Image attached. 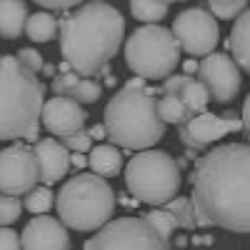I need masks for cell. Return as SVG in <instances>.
Masks as SVG:
<instances>
[{
	"label": "cell",
	"instance_id": "cell-1",
	"mask_svg": "<svg viewBox=\"0 0 250 250\" xmlns=\"http://www.w3.org/2000/svg\"><path fill=\"white\" fill-rule=\"evenodd\" d=\"M190 180L198 228L250 233V143L215 145L198 158Z\"/></svg>",
	"mask_w": 250,
	"mask_h": 250
},
{
	"label": "cell",
	"instance_id": "cell-2",
	"mask_svg": "<svg viewBox=\"0 0 250 250\" xmlns=\"http://www.w3.org/2000/svg\"><path fill=\"white\" fill-rule=\"evenodd\" d=\"M58 38L70 70L93 80L108 73V62L125 45V18L105 0H90L60 20Z\"/></svg>",
	"mask_w": 250,
	"mask_h": 250
},
{
	"label": "cell",
	"instance_id": "cell-3",
	"mask_svg": "<svg viewBox=\"0 0 250 250\" xmlns=\"http://www.w3.org/2000/svg\"><path fill=\"white\" fill-rule=\"evenodd\" d=\"M160 88H150L143 78L125 83L105 105L103 125L113 145L125 150H153L165 135V123L158 115Z\"/></svg>",
	"mask_w": 250,
	"mask_h": 250
},
{
	"label": "cell",
	"instance_id": "cell-4",
	"mask_svg": "<svg viewBox=\"0 0 250 250\" xmlns=\"http://www.w3.org/2000/svg\"><path fill=\"white\" fill-rule=\"evenodd\" d=\"M45 88L15 55H0V140L38 138Z\"/></svg>",
	"mask_w": 250,
	"mask_h": 250
},
{
	"label": "cell",
	"instance_id": "cell-5",
	"mask_svg": "<svg viewBox=\"0 0 250 250\" xmlns=\"http://www.w3.org/2000/svg\"><path fill=\"white\" fill-rule=\"evenodd\" d=\"M115 190L105 178L95 173H80L62 183L55 195L58 220L78 233H98L115 213Z\"/></svg>",
	"mask_w": 250,
	"mask_h": 250
},
{
	"label": "cell",
	"instance_id": "cell-6",
	"mask_svg": "<svg viewBox=\"0 0 250 250\" xmlns=\"http://www.w3.org/2000/svg\"><path fill=\"white\" fill-rule=\"evenodd\" d=\"M125 188L138 203L168 205L180 190L178 160L165 150H143L125 165Z\"/></svg>",
	"mask_w": 250,
	"mask_h": 250
},
{
	"label": "cell",
	"instance_id": "cell-7",
	"mask_svg": "<svg viewBox=\"0 0 250 250\" xmlns=\"http://www.w3.org/2000/svg\"><path fill=\"white\" fill-rule=\"evenodd\" d=\"M125 65L143 80H165L180 65V45L173 30L163 25H140L123 45Z\"/></svg>",
	"mask_w": 250,
	"mask_h": 250
},
{
	"label": "cell",
	"instance_id": "cell-8",
	"mask_svg": "<svg viewBox=\"0 0 250 250\" xmlns=\"http://www.w3.org/2000/svg\"><path fill=\"white\" fill-rule=\"evenodd\" d=\"M83 250H170L143 218H118L85 240Z\"/></svg>",
	"mask_w": 250,
	"mask_h": 250
},
{
	"label": "cell",
	"instance_id": "cell-9",
	"mask_svg": "<svg viewBox=\"0 0 250 250\" xmlns=\"http://www.w3.org/2000/svg\"><path fill=\"white\" fill-rule=\"evenodd\" d=\"M170 30L178 40L180 50H185L190 58H205L215 53V45L220 40V25L215 15L203 5H193L178 13Z\"/></svg>",
	"mask_w": 250,
	"mask_h": 250
},
{
	"label": "cell",
	"instance_id": "cell-10",
	"mask_svg": "<svg viewBox=\"0 0 250 250\" xmlns=\"http://www.w3.org/2000/svg\"><path fill=\"white\" fill-rule=\"evenodd\" d=\"M38 160L30 145L13 143L0 150V195H28L38 188Z\"/></svg>",
	"mask_w": 250,
	"mask_h": 250
},
{
	"label": "cell",
	"instance_id": "cell-11",
	"mask_svg": "<svg viewBox=\"0 0 250 250\" xmlns=\"http://www.w3.org/2000/svg\"><path fill=\"white\" fill-rule=\"evenodd\" d=\"M198 80L205 85L215 103H230L243 85V75L233 55L210 53L198 62Z\"/></svg>",
	"mask_w": 250,
	"mask_h": 250
},
{
	"label": "cell",
	"instance_id": "cell-12",
	"mask_svg": "<svg viewBox=\"0 0 250 250\" xmlns=\"http://www.w3.org/2000/svg\"><path fill=\"white\" fill-rule=\"evenodd\" d=\"M243 130V120L230 118V115H215V113H203L193 115L185 125H180V140L188 150H205L220 138Z\"/></svg>",
	"mask_w": 250,
	"mask_h": 250
},
{
	"label": "cell",
	"instance_id": "cell-13",
	"mask_svg": "<svg viewBox=\"0 0 250 250\" xmlns=\"http://www.w3.org/2000/svg\"><path fill=\"white\" fill-rule=\"evenodd\" d=\"M43 120L45 130L55 138H68V135H75L80 130H85V123H88V113L85 108L75 103L73 98H65V95H55L50 100H45L43 105Z\"/></svg>",
	"mask_w": 250,
	"mask_h": 250
},
{
	"label": "cell",
	"instance_id": "cell-14",
	"mask_svg": "<svg viewBox=\"0 0 250 250\" xmlns=\"http://www.w3.org/2000/svg\"><path fill=\"white\" fill-rule=\"evenodd\" d=\"M23 250H70V233L58 218L35 215L20 235Z\"/></svg>",
	"mask_w": 250,
	"mask_h": 250
},
{
	"label": "cell",
	"instance_id": "cell-15",
	"mask_svg": "<svg viewBox=\"0 0 250 250\" xmlns=\"http://www.w3.org/2000/svg\"><path fill=\"white\" fill-rule=\"evenodd\" d=\"M35 160H38V173L43 185H55L70 173V150L55 138H43L35 143Z\"/></svg>",
	"mask_w": 250,
	"mask_h": 250
},
{
	"label": "cell",
	"instance_id": "cell-16",
	"mask_svg": "<svg viewBox=\"0 0 250 250\" xmlns=\"http://www.w3.org/2000/svg\"><path fill=\"white\" fill-rule=\"evenodd\" d=\"M28 5L25 0H0V38L15 40L25 33L28 25Z\"/></svg>",
	"mask_w": 250,
	"mask_h": 250
},
{
	"label": "cell",
	"instance_id": "cell-17",
	"mask_svg": "<svg viewBox=\"0 0 250 250\" xmlns=\"http://www.w3.org/2000/svg\"><path fill=\"white\" fill-rule=\"evenodd\" d=\"M88 165L100 178H115L123 170V153L113 143H98L88 153Z\"/></svg>",
	"mask_w": 250,
	"mask_h": 250
},
{
	"label": "cell",
	"instance_id": "cell-18",
	"mask_svg": "<svg viewBox=\"0 0 250 250\" xmlns=\"http://www.w3.org/2000/svg\"><path fill=\"white\" fill-rule=\"evenodd\" d=\"M228 48H230L238 68L250 73V8L235 20L230 35H228Z\"/></svg>",
	"mask_w": 250,
	"mask_h": 250
},
{
	"label": "cell",
	"instance_id": "cell-19",
	"mask_svg": "<svg viewBox=\"0 0 250 250\" xmlns=\"http://www.w3.org/2000/svg\"><path fill=\"white\" fill-rule=\"evenodd\" d=\"M25 33L33 43H50V40L58 35V20L53 18V13L48 10H40V13H33L28 18V25H25Z\"/></svg>",
	"mask_w": 250,
	"mask_h": 250
},
{
	"label": "cell",
	"instance_id": "cell-20",
	"mask_svg": "<svg viewBox=\"0 0 250 250\" xmlns=\"http://www.w3.org/2000/svg\"><path fill=\"white\" fill-rule=\"evenodd\" d=\"M158 115L165 125H185L190 120V110L183 105L180 95H160L158 98Z\"/></svg>",
	"mask_w": 250,
	"mask_h": 250
},
{
	"label": "cell",
	"instance_id": "cell-21",
	"mask_svg": "<svg viewBox=\"0 0 250 250\" xmlns=\"http://www.w3.org/2000/svg\"><path fill=\"white\" fill-rule=\"evenodd\" d=\"M180 100H183V105L190 110V115H203V113H208L210 93L205 90V85L198 78H190V83H188V85L183 88V93H180Z\"/></svg>",
	"mask_w": 250,
	"mask_h": 250
},
{
	"label": "cell",
	"instance_id": "cell-22",
	"mask_svg": "<svg viewBox=\"0 0 250 250\" xmlns=\"http://www.w3.org/2000/svg\"><path fill=\"white\" fill-rule=\"evenodd\" d=\"M130 13L140 23L155 25L168 15V3L165 0H130Z\"/></svg>",
	"mask_w": 250,
	"mask_h": 250
},
{
	"label": "cell",
	"instance_id": "cell-23",
	"mask_svg": "<svg viewBox=\"0 0 250 250\" xmlns=\"http://www.w3.org/2000/svg\"><path fill=\"white\" fill-rule=\"evenodd\" d=\"M165 210H170L173 218L178 220V228L183 230H195L198 228V218H195V205L190 198H173L168 205H165Z\"/></svg>",
	"mask_w": 250,
	"mask_h": 250
},
{
	"label": "cell",
	"instance_id": "cell-24",
	"mask_svg": "<svg viewBox=\"0 0 250 250\" xmlns=\"http://www.w3.org/2000/svg\"><path fill=\"white\" fill-rule=\"evenodd\" d=\"M53 205H55V195H53V190H50L48 185L33 188V190L25 195V203H23V208H25V210H30L33 215H45Z\"/></svg>",
	"mask_w": 250,
	"mask_h": 250
},
{
	"label": "cell",
	"instance_id": "cell-25",
	"mask_svg": "<svg viewBox=\"0 0 250 250\" xmlns=\"http://www.w3.org/2000/svg\"><path fill=\"white\" fill-rule=\"evenodd\" d=\"M143 220L148 223V225H153V230L165 240V243H170V238H173V233H175V228H178V220L173 218V213L170 210H150V213H145L143 215Z\"/></svg>",
	"mask_w": 250,
	"mask_h": 250
},
{
	"label": "cell",
	"instance_id": "cell-26",
	"mask_svg": "<svg viewBox=\"0 0 250 250\" xmlns=\"http://www.w3.org/2000/svg\"><path fill=\"white\" fill-rule=\"evenodd\" d=\"M100 95H103V85H100L98 80L80 78V83L70 90V95H65V98H73L75 103H80V105H90V103H95Z\"/></svg>",
	"mask_w": 250,
	"mask_h": 250
},
{
	"label": "cell",
	"instance_id": "cell-27",
	"mask_svg": "<svg viewBox=\"0 0 250 250\" xmlns=\"http://www.w3.org/2000/svg\"><path fill=\"white\" fill-rule=\"evenodd\" d=\"M250 0H230V3H223V0H208V10L215 15V20H238L245 10H248Z\"/></svg>",
	"mask_w": 250,
	"mask_h": 250
},
{
	"label": "cell",
	"instance_id": "cell-28",
	"mask_svg": "<svg viewBox=\"0 0 250 250\" xmlns=\"http://www.w3.org/2000/svg\"><path fill=\"white\" fill-rule=\"evenodd\" d=\"M23 213V203L10 195H0V228H8Z\"/></svg>",
	"mask_w": 250,
	"mask_h": 250
},
{
	"label": "cell",
	"instance_id": "cell-29",
	"mask_svg": "<svg viewBox=\"0 0 250 250\" xmlns=\"http://www.w3.org/2000/svg\"><path fill=\"white\" fill-rule=\"evenodd\" d=\"M60 143L65 145L70 153H80V155H85V153L93 150V138H90L88 130H80V133H75V135H68V138H62Z\"/></svg>",
	"mask_w": 250,
	"mask_h": 250
},
{
	"label": "cell",
	"instance_id": "cell-30",
	"mask_svg": "<svg viewBox=\"0 0 250 250\" xmlns=\"http://www.w3.org/2000/svg\"><path fill=\"white\" fill-rule=\"evenodd\" d=\"M80 83V75L78 73H73V70H68V73H58L53 80H50V90L55 93V95H70V90Z\"/></svg>",
	"mask_w": 250,
	"mask_h": 250
},
{
	"label": "cell",
	"instance_id": "cell-31",
	"mask_svg": "<svg viewBox=\"0 0 250 250\" xmlns=\"http://www.w3.org/2000/svg\"><path fill=\"white\" fill-rule=\"evenodd\" d=\"M15 58H18L20 62H23V65H25L28 70H33V73H43V68H45L43 55H40L35 48H20Z\"/></svg>",
	"mask_w": 250,
	"mask_h": 250
},
{
	"label": "cell",
	"instance_id": "cell-32",
	"mask_svg": "<svg viewBox=\"0 0 250 250\" xmlns=\"http://www.w3.org/2000/svg\"><path fill=\"white\" fill-rule=\"evenodd\" d=\"M190 78H193V75H185V73L165 78L163 85H160V95H180L183 88L188 85V83H190Z\"/></svg>",
	"mask_w": 250,
	"mask_h": 250
},
{
	"label": "cell",
	"instance_id": "cell-33",
	"mask_svg": "<svg viewBox=\"0 0 250 250\" xmlns=\"http://www.w3.org/2000/svg\"><path fill=\"white\" fill-rule=\"evenodd\" d=\"M33 3L45 8L48 13H53V10H75L85 3V0H33Z\"/></svg>",
	"mask_w": 250,
	"mask_h": 250
},
{
	"label": "cell",
	"instance_id": "cell-34",
	"mask_svg": "<svg viewBox=\"0 0 250 250\" xmlns=\"http://www.w3.org/2000/svg\"><path fill=\"white\" fill-rule=\"evenodd\" d=\"M0 250H23L20 238L13 228H0Z\"/></svg>",
	"mask_w": 250,
	"mask_h": 250
},
{
	"label": "cell",
	"instance_id": "cell-35",
	"mask_svg": "<svg viewBox=\"0 0 250 250\" xmlns=\"http://www.w3.org/2000/svg\"><path fill=\"white\" fill-rule=\"evenodd\" d=\"M240 120H243V130L250 135V95L243 100V113H240Z\"/></svg>",
	"mask_w": 250,
	"mask_h": 250
},
{
	"label": "cell",
	"instance_id": "cell-36",
	"mask_svg": "<svg viewBox=\"0 0 250 250\" xmlns=\"http://www.w3.org/2000/svg\"><path fill=\"white\" fill-rule=\"evenodd\" d=\"M90 138H95V140H103V138H108V130H105V125L103 123H98V125H90Z\"/></svg>",
	"mask_w": 250,
	"mask_h": 250
},
{
	"label": "cell",
	"instance_id": "cell-37",
	"mask_svg": "<svg viewBox=\"0 0 250 250\" xmlns=\"http://www.w3.org/2000/svg\"><path fill=\"white\" fill-rule=\"evenodd\" d=\"M70 163L75 165V168H85V165H88L85 155H80V153H70Z\"/></svg>",
	"mask_w": 250,
	"mask_h": 250
},
{
	"label": "cell",
	"instance_id": "cell-38",
	"mask_svg": "<svg viewBox=\"0 0 250 250\" xmlns=\"http://www.w3.org/2000/svg\"><path fill=\"white\" fill-rule=\"evenodd\" d=\"M183 73H185V75H193V73H198V62L188 58V60L183 62Z\"/></svg>",
	"mask_w": 250,
	"mask_h": 250
},
{
	"label": "cell",
	"instance_id": "cell-39",
	"mask_svg": "<svg viewBox=\"0 0 250 250\" xmlns=\"http://www.w3.org/2000/svg\"><path fill=\"white\" fill-rule=\"evenodd\" d=\"M43 73H45L48 78H55V75H58V70H55V65H53V62H45V68H43Z\"/></svg>",
	"mask_w": 250,
	"mask_h": 250
},
{
	"label": "cell",
	"instance_id": "cell-40",
	"mask_svg": "<svg viewBox=\"0 0 250 250\" xmlns=\"http://www.w3.org/2000/svg\"><path fill=\"white\" fill-rule=\"evenodd\" d=\"M115 83H118V80H115V75H108V80H105V85H115Z\"/></svg>",
	"mask_w": 250,
	"mask_h": 250
},
{
	"label": "cell",
	"instance_id": "cell-41",
	"mask_svg": "<svg viewBox=\"0 0 250 250\" xmlns=\"http://www.w3.org/2000/svg\"><path fill=\"white\" fill-rule=\"evenodd\" d=\"M165 3H168V5H170V3H183V0H165Z\"/></svg>",
	"mask_w": 250,
	"mask_h": 250
},
{
	"label": "cell",
	"instance_id": "cell-42",
	"mask_svg": "<svg viewBox=\"0 0 250 250\" xmlns=\"http://www.w3.org/2000/svg\"><path fill=\"white\" fill-rule=\"evenodd\" d=\"M223 3H230V0H223Z\"/></svg>",
	"mask_w": 250,
	"mask_h": 250
}]
</instances>
